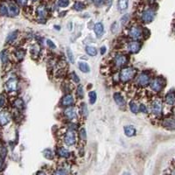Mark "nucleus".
I'll list each match as a JSON object with an SVG mask.
<instances>
[{
  "label": "nucleus",
  "mask_w": 175,
  "mask_h": 175,
  "mask_svg": "<svg viewBox=\"0 0 175 175\" xmlns=\"http://www.w3.org/2000/svg\"><path fill=\"white\" fill-rule=\"evenodd\" d=\"M142 47V43L137 41V40H133L131 42H129L127 44V50L130 53H137L138 51H140Z\"/></svg>",
  "instance_id": "8"
},
{
  "label": "nucleus",
  "mask_w": 175,
  "mask_h": 175,
  "mask_svg": "<svg viewBox=\"0 0 175 175\" xmlns=\"http://www.w3.org/2000/svg\"><path fill=\"white\" fill-rule=\"evenodd\" d=\"M164 125L167 128H171V129H175V120L174 119H168L165 120L164 123Z\"/></svg>",
  "instance_id": "27"
},
{
  "label": "nucleus",
  "mask_w": 175,
  "mask_h": 175,
  "mask_svg": "<svg viewBox=\"0 0 175 175\" xmlns=\"http://www.w3.org/2000/svg\"><path fill=\"white\" fill-rule=\"evenodd\" d=\"M25 54H26V52L22 50V49H19V50H17V51L15 52L16 58H18V60H22L23 58L25 57Z\"/></svg>",
  "instance_id": "34"
},
{
  "label": "nucleus",
  "mask_w": 175,
  "mask_h": 175,
  "mask_svg": "<svg viewBox=\"0 0 175 175\" xmlns=\"http://www.w3.org/2000/svg\"><path fill=\"white\" fill-rule=\"evenodd\" d=\"M86 53L90 56H96L97 54V50L96 47L93 46H86Z\"/></svg>",
  "instance_id": "25"
},
{
  "label": "nucleus",
  "mask_w": 175,
  "mask_h": 175,
  "mask_svg": "<svg viewBox=\"0 0 175 175\" xmlns=\"http://www.w3.org/2000/svg\"><path fill=\"white\" fill-rule=\"evenodd\" d=\"M57 155L63 158H68L70 156V152L65 147H59L57 149Z\"/></svg>",
  "instance_id": "15"
},
{
  "label": "nucleus",
  "mask_w": 175,
  "mask_h": 175,
  "mask_svg": "<svg viewBox=\"0 0 175 175\" xmlns=\"http://www.w3.org/2000/svg\"><path fill=\"white\" fill-rule=\"evenodd\" d=\"M37 175H46V173L45 172H42V171H40V172H39V173H37Z\"/></svg>",
  "instance_id": "48"
},
{
  "label": "nucleus",
  "mask_w": 175,
  "mask_h": 175,
  "mask_svg": "<svg viewBox=\"0 0 175 175\" xmlns=\"http://www.w3.org/2000/svg\"><path fill=\"white\" fill-rule=\"evenodd\" d=\"M137 82V84L139 85L140 87H146V86H148L152 82L150 74L146 73V72L141 73L138 75Z\"/></svg>",
  "instance_id": "4"
},
{
  "label": "nucleus",
  "mask_w": 175,
  "mask_h": 175,
  "mask_svg": "<svg viewBox=\"0 0 175 175\" xmlns=\"http://www.w3.org/2000/svg\"><path fill=\"white\" fill-rule=\"evenodd\" d=\"M165 85V81L162 77H156L151 82L150 87L154 92H160L164 89Z\"/></svg>",
  "instance_id": "2"
},
{
  "label": "nucleus",
  "mask_w": 175,
  "mask_h": 175,
  "mask_svg": "<svg viewBox=\"0 0 175 175\" xmlns=\"http://www.w3.org/2000/svg\"><path fill=\"white\" fill-rule=\"evenodd\" d=\"M67 54H68V60L70 61V62L74 63V57L73 53L70 50V48H67Z\"/></svg>",
  "instance_id": "37"
},
{
  "label": "nucleus",
  "mask_w": 175,
  "mask_h": 175,
  "mask_svg": "<svg viewBox=\"0 0 175 175\" xmlns=\"http://www.w3.org/2000/svg\"><path fill=\"white\" fill-rule=\"evenodd\" d=\"M174 120H175V117H174Z\"/></svg>",
  "instance_id": "54"
},
{
  "label": "nucleus",
  "mask_w": 175,
  "mask_h": 175,
  "mask_svg": "<svg viewBox=\"0 0 175 175\" xmlns=\"http://www.w3.org/2000/svg\"><path fill=\"white\" fill-rule=\"evenodd\" d=\"M10 114L6 111H2L0 112V125H6L10 122Z\"/></svg>",
  "instance_id": "14"
},
{
  "label": "nucleus",
  "mask_w": 175,
  "mask_h": 175,
  "mask_svg": "<svg viewBox=\"0 0 175 175\" xmlns=\"http://www.w3.org/2000/svg\"><path fill=\"white\" fill-rule=\"evenodd\" d=\"M5 102H6V99H5V96H0V108H2L5 104Z\"/></svg>",
  "instance_id": "44"
},
{
  "label": "nucleus",
  "mask_w": 175,
  "mask_h": 175,
  "mask_svg": "<svg viewBox=\"0 0 175 175\" xmlns=\"http://www.w3.org/2000/svg\"><path fill=\"white\" fill-rule=\"evenodd\" d=\"M165 101L167 104L169 105H173L175 103V92L173 91H169L166 96L165 97Z\"/></svg>",
  "instance_id": "17"
},
{
  "label": "nucleus",
  "mask_w": 175,
  "mask_h": 175,
  "mask_svg": "<svg viewBox=\"0 0 175 175\" xmlns=\"http://www.w3.org/2000/svg\"><path fill=\"white\" fill-rule=\"evenodd\" d=\"M105 50H106V47H105V46H102V48H101V51H102V54H103L105 53Z\"/></svg>",
  "instance_id": "49"
},
{
  "label": "nucleus",
  "mask_w": 175,
  "mask_h": 175,
  "mask_svg": "<svg viewBox=\"0 0 175 175\" xmlns=\"http://www.w3.org/2000/svg\"><path fill=\"white\" fill-rule=\"evenodd\" d=\"M70 4V0H58L57 2V5L58 6L62 7V8H66L68 7Z\"/></svg>",
  "instance_id": "30"
},
{
  "label": "nucleus",
  "mask_w": 175,
  "mask_h": 175,
  "mask_svg": "<svg viewBox=\"0 0 175 175\" xmlns=\"http://www.w3.org/2000/svg\"><path fill=\"white\" fill-rule=\"evenodd\" d=\"M36 13H37L38 17L40 18H44L47 15V9H46V7L44 5H41V6H40L37 8Z\"/></svg>",
  "instance_id": "16"
},
{
  "label": "nucleus",
  "mask_w": 175,
  "mask_h": 175,
  "mask_svg": "<svg viewBox=\"0 0 175 175\" xmlns=\"http://www.w3.org/2000/svg\"><path fill=\"white\" fill-rule=\"evenodd\" d=\"M129 6V0H118L117 8L120 11H124L127 10Z\"/></svg>",
  "instance_id": "21"
},
{
  "label": "nucleus",
  "mask_w": 175,
  "mask_h": 175,
  "mask_svg": "<svg viewBox=\"0 0 175 175\" xmlns=\"http://www.w3.org/2000/svg\"><path fill=\"white\" fill-rule=\"evenodd\" d=\"M124 133L127 137H133L136 135V129L132 125H126L124 127Z\"/></svg>",
  "instance_id": "20"
},
{
  "label": "nucleus",
  "mask_w": 175,
  "mask_h": 175,
  "mask_svg": "<svg viewBox=\"0 0 175 175\" xmlns=\"http://www.w3.org/2000/svg\"><path fill=\"white\" fill-rule=\"evenodd\" d=\"M154 18H155V11L152 9H147V10L142 12L141 20L144 23L149 24V23L153 21Z\"/></svg>",
  "instance_id": "5"
},
{
  "label": "nucleus",
  "mask_w": 175,
  "mask_h": 175,
  "mask_svg": "<svg viewBox=\"0 0 175 175\" xmlns=\"http://www.w3.org/2000/svg\"><path fill=\"white\" fill-rule=\"evenodd\" d=\"M128 60H129V58L126 55L119 54H117L114 58V63L117 68H122L128 63Z\"/></svg>",
  "instance_id": "6"
},
{
  "label": "nucleus",
  "mask_w": 175,
  "mask_h": 175,
  "mask_svg": "<svg viewBox=\"0 0 175 175\" xmlns=\"http://www.w3.org/2000/svg\"><path fill=\"white\" fill-rule=\"evenodd\" d=\"M123 175H131L130 173H128V172H124V173H123Z\"/></svg>",
  "instance_id": "50"
},
{
  "label": "nucleus",
  "mask_w": 175,
  "mask_h": 175,
  "mask_svg": "<svg viewBox=\"0 0 175 175\" xmlns=\"http://www.w3.org/2000/svg\"><path fill=\"white\" fill-rule=\"evenodd\" d=\"M43 154H44L45 158H47V159H53V158H54L53 152H52L50 149H46V150H44Z\"/></svg>",
  "instance_id": "32"
},
{
  "label": "nucleus",
  "mask_w": 175,
  "mask_h": 175,
  "mask_svg": "<svg viewBox=\"0 0 175 175\" xmlns=\"http://www.w3.org/2000/svg\"><path fill=\"white\" fill-rule=\"evenodd\" d=\"M14 106L17 108V109H24V102H23V100H21V99H17V100H15V102H14Z\"/></svg>",
  "instance_id": "33"
},
{
  "label": "nucleus",
  "mask_w": 175,
  "mask_h": 175,
  "mask_svg": "<svg viewBox=\"0 0 175 175\" xmlns=\"http://www.w3.org/2000/svg\"><path fill=\"white\" fill-rule=\"evenodd\" d=\"M62 105L65 106V107H69V106H72L74 102V96L71 94H68L62 98Z\"/></svg>",
  "instance_id": "11"
},
{
  "label": "nucleus",
  "mask_w": 175,
  "mask_h": 175,
  "mask_svg": "<svg viewBox=\"0 0 175 175\" xmlns=\"http://www.w3.org/2000/svg\"><path fill=\"white\" fill-rule=\"evenodd\" d=\"M78 67H79L80 70L83 73H89L90 72V68H89V64H87L86 62H79Z\"/></svg>",
  "instance_id": "22"
},
{
  "label": "nucleus",
  "mask_w": 175,
  "mask_h": 175,
  "mask_svg": "<svg viewBox=\"0 0 175 175\" xmlns=\"http://www.w3.org/2000/svg\"><path fill=\"white\" fill-rule=\"evenodd\" d=\"M3 165H4V160H3V158H0V170L2 169Z\"/></svg>",
  "instance_id": "47"
},
{
  "label": "nucleus",
  "mask_w": 175,
  "mask_h": 175,
  "mask_svg": "<svg viewBox=\"0 0 175 175\" xmlns=\"http://www.w3.org/2000/svg\"><path fill=\"white\" fill-rule=\"evenodd\" d=\"M32 1H37V0H32Z\"/></svg>",
  "instance_id": "52"
},
{
  "label": "nucleus",
  "mask_w": 175,
  "mask_h": 175,
  "mask_svg": "<svg viewBox=\"0 0 175 175\" xmlns=\"http://www.w3.org/2000/svg\"><path fill=\"white\" fill-rule=\"evenodd\" d=\"M46 43H47V45H48V46L50 47V48H52V49H55L56 48V46L54 45V43L52 41V40H46Z\"/></svg>",
  "instance_id": "43"
},
{
  "label": "nucleus",
  "mask_w": 175,
  "mask_h": 175,
  "mask_svg": "<svg viewBox=\"0 0 175 175\" xmlns=\"http://www.w3.org/2000/svg\"><path fill=\"white\" fill-rule=\"evenodd\" d=\"M162 101L160 99H155L151 103V111L154 116H160L162 114Z\"/></svg>",
  "instance_id": "3"
},
{
  "label": "nucleus",
  "mask_w": 175,
  "mask_h": 175,
  "mask_svg": "<svg viewBox=\"0 0 175 175\" xmlns=\"http://www.w3.org/2000/svg\"><path fill=\"white\" fill-rule=\"evenodd\" d=\"M89 102L91 104H94L96 101V98H97V96H96V93L95 91H91L89 94Z\"/></svg>",
  "instance_id": "31"
},
{
  "label": "nucleus",
  "mask_w": 175,
  "mask_h": 175,
  "mask_svg": "<svg viewBox=\"0 0 175 175\" xmlns=\"http://www.w3.org/2000/svg\"><path fill=\"white\" fill-rule=\"evenodd\" d=\"M77 96L79 97V98H82L83 96H84V90H83V88H82V85H79L78 87H77Z\"/></svg>",
  "instance_id": "35"
},
{
  "label": "nucleus",
  "mask_w": 175,
  "mask_h": 175,
  "mask_svg": "<svg viewBox=\"0 0 175 175\" xmlns=\"http://www.w3.org/2000/svg\"><path fill=\"white\" fill-rule=\"evenodd\" d=\"M79 134L80 137L82 139V140H85L86 137H87V133H86V130L84 128H81V130H79Z\"/></svg>",
  "instance_id": "38"
},
{
  "label": "nucleus",
  "mask_w": 175,
  "mask_h": 175,
  "mask_svg": "<svg viewBox=\"0 0 175 175\" xmlns=\"http://www.w3.org/2000/svg\"><path fill=\"white\" fill-rule=\"evenodd\" d=\"M64 113H65V116L67 117V118L69 119V120H73L76 117V111H75L74 108L69 107L66 109Z\"/></svg>",
  "instance_id": "18"
},
{
  "label": "nucleus",
  "mask_w": 175,
  "mask_h": 175,
  "mask_svg": "<svg viewBox=\"0 0 175 175\" xmlns=\"http://www.w3.org/2000/svg\"><path fill=\"white\" fill-rule=\"evenodd\" d=\"M81 112L82 114L83 115V116H87L88 115V108H87V105H86V103H82V105H81Z\"/></svg>",
  "instance_id": "36"
},
{
  "label": "nucleus",
  "mask_w": 175,
  "mask_h": 175,
  "mask_svg": "<svg viewBox=\"0 0 175 175\" xmlns=\"http://www.w3.org/2000/svg\"><path fill=\"white\" fill-rule=\"evenodd\" d=\"M113 98L114 100H115V102H116V103H117L118 106H120V107H124V106H125V100H124V96H122L121 93L116 92V93L114 94Z\"/></svg>",
  "instance_id": "13"
},
{
  "label": "nucleus",
  "mask_w": 175,
  "mask_h": 175,
  "mask_svg": "<svg viewBox=\"0 0 175 175\" xmlns=\"http://www.w3.org/2000/svg\"><path fill=\"white\" fill-rule=\"evenodd\" d=\"M139 111H140V112H142V113H144V114H147V112H148L147 107L145 106V104L141 103V104L139 105Z\"/></svg>",
  "instance_id": "41"
},
{
  "label": "nucleus",
  "mask_w": 175,
  "mask_h": 175,
  "mask_svg": "<svg viewBox=\"0 0 175 175\" xmlns=\"http://www.w3.org/2000/svg\"><path fill=\"white\" fill-rule=\"evenodd\" d=\"M136 74H137V69L131 67H126L120 71L119 78L123 82H128L135 77Z\"/></svg>",
  "instance_id": "1"
},
{
  "label": "nucleus",
  "mask_w": 175,
  "mask_h": 175,
  "mask_svg": "<svg viewBox=\"0 0 175 175\" xmlns=\"http://www.w3.org/2000/svg\"><path fill=\"white\" fill-rule=\"evenodd\" d=\"M0 59L3 63H6L9 61V55H8V53L6 50H3L0 53Z\"/></svg>",
  "instance_id": "26"
},
{
  "label": "nucleus",
  "mask_w": 175,
  "mask_h": 175,
  "mask_svg": "<svg viewBox=\"0 0 175 175\" xmlns=\"http://www.w3.org/2000/svg\"><path fill=\"white\" fill-rule=\"evenodd\" d=\"M0 14H1L2 16L9 15V13H8V6H6V5H4V4L0 5Z\"/></svg>",
  "instance_id": "29"
},
{
  "label": "nucleus",
  "mask_w": 175,
  "mask_h": 175,
  "mask_svg": "<svg viewBox=\"0 0 175 175\" xmlns=\"http://www.w3.org/2000/svg\"><path fill=\"white\" fill-rule=\"evenodd\" d=\"M151 1H153V0H151Z\"/></svg>",
  "instance_id": "53"
},
{
  "label": "nucleus",
  "mask_w": 175,
  "mask_h": 175,
  "mask_svg": "<svg viewBox=\"0 0 175 175\" xmlns=\"http://www.w3.org/2000/svg\"><path fill=\"white\" fill-rule=\"evenodd\" d=\"M76 142V136L73 130H68L65 135V143L68 146L74 145Z\"/></svg>",
  "instance_id": "9"
},
{
  "label": "nucleus",
  "mask_w": 175,
  "mask_h": 175,
  "mask_svg": "<svg viewBox=\"0 0 175 175\" xmlns=\"http://www.w3.org/2000/svg\"><path fill=\"white\" fill-rule=\"evenodd\" d=\"M17 37H18V31L11 32V34L7 36L6 42H7V43H12V42H14V40L17 39Z\"/></svg>",
  "instance_id": "24"
},
{
  "label": "nucleus",
  "mask_w": 175,
  "mask_h": 175,
  "mask_svg": "<svg viewBox=\"0 0 175 175\" xmlns=\"http://www.w3.org/2000/svg\"><path fill=\"white\" fill-rule=\"evenodd\" d=\"M74 9L77 11H82L85 9V5L82 2H76L74 6Z\"/></svg>",
  "instance_id": "28"
},
{
  "label": "nucleus",
  "mask_w": 175,
  "mask_h": 175,
  "mask_svg": "<svg viewBox=\"0 0 175 175\" xmlns=\"http://www.w3.org/2000/svg\"><path fill=\"white\" fill-rule=\"evenodd\" d=\"M94 2H95L96 6H102V5H103V3H104V0H94Z\"/></svg>",
  "instance_id": "45"
},
{
  "label": "nucleus",
  "mask_w": 175,
  "mask_h": 175,
  "mask_svg": "<svg viewBox=\"0 0 175 175\" xmlns=\"http://www.w3.org/2000/svg\"><path fill=\"white\" fill-rule=\"evenodd\" d=\"M130 109L132 113L137 114L139 112V105L134 101L130 102Z\"/></svg>",
  "instance_id": "23"
},
{
  "label": "nucleus",
  "mask_w": 175,
  "mask_h": 175,
  "mask_svg": "<svg viewBox=\"0 0 175 175\" xmlns=\"http://www.w3.org/2000/svg\"><path fill=\"white\" fill-rule=\"evenodd\" d=\"M54 175H67V172L64 169H57L54 173Z\"/></svg>",
  "instance_id": "40"
},
{
  "label": "nucleus",
  "mask_w": 175,
  "mask_h": 175,
  "mask_svg": "<svg viewBox=\"0 0 175 175\" xmlns=\"http://www.w3.org/2000/svg\"><path fill=\"white\" fill-rule=\"evenodd\" d=\"M173 175H175V171H174V172H173Z\"/></svg>",
  "instance_id": "51"
},
{
  "label": "nucleus",
  "mask_w": 175,
  "mask_h": 175,
  "mask_svg": "<svg viewBox=\"0 0 175 175\" xmlns=\"http://www.w3.org/2000/svg\"><path fill=\"white\" fill-rule=\"evenodd\" d=\"M71 77H72V80H73L75 83H79L80 82L79 76L76 74V73H75L74 71H73V72H72V74H71Z\"/></svg>",
  "instance_id": "39"
},
{
  "label": "nucleus",
  "mask_w": 175,
  "mask_h": 175,
  "mask_svg": "<svg viewBox=\"0 0 175 175\" xmlns=\"http://www.w3.org/2000/svg\"><path fill=\"white\" fill-rule=\"evenodd\" d=\"M8 13L9 15L11 17H14V16H17L18 14L19 13V8L17 6L16 3L14 2H11L9 5H8Z\"/></svg>",
  "instance_id": "10"
},
{
  "label": "nucleus",
  "mask_w": 175,
  "mask_h": 175,
  "mask_svg": "<svg viewBox=\"0 0 175 175\" xmlns=\"http://www.w3.org/2000/svg\"><path fill=\"white\" fill-rule=\"evenodd\" d=\"M129 35L131 39H133L134 40H139L140 38H142V29L139 26H132L129 31Z\"/></svg>",
  "instance_id": "7"
},
{
  "label": "nucleus",
  "mask_w": 175,
  "mask_h": 175,
  "mask_svg": "<svg viewBox=\"0 0 175 175\" xmlns=\"http://www.w3.org/2000/svg\"><path fill=\"white\" fill-rule=\"evenodd\" d=\"M94 32L95 34H96L97 37H101L102 34H103V32H104V28H103V25L102 23L98 22L96 23L94 26Z\"/></svg>",
  "instance_id": "19"
},
{
  "label": "nucleus",
  "mask_w": 175,
  "mask_h": 175,
  "mask_svg": "<svg viewBox=\"0 0 175 175\" xmlns=\"http://www.w3.org/2000/svg\"><path fill=\"white\" fill-rule=\"evenodd\" d=\"M17 85H18L17 80L14 79V78H11V79L9 80V81L7 82V83H6V90L8 91V92L15 91L16 90V89H17Z\"/></svg>",
  "instance_id": "12"
},
{
  "label": "nucleus",
  "mask_w": 175,
  "mask_h": 175,
  "mask_svg": "<svg viewBox=\"0 0 175 175\" xmlns=\"http://www.w3.org/2000/svg\"><path fill=\"white\" fill-rule=\"evenodd\" d=\"M128 20H129V15L128 14H126V15H124V16L121 18V23L123 25H125L126 23L128 22Z\"/></svg>",
  "instance_id": "42"
},
{
  "label": "nucleus",
  "mask_w": 175,
  "mask_h": 175,
  "mask_svg": "<svg viewBox=\"0 0 175 175\" xmlns=\"http://www.w3.org/2000/svg\"><path fill=\"white\" fill-rule=\"evenodd\" d=\"M18 2L19 3V5H21V6H25V5L26 4L27 0H18Z\"/></svg>",
  "instance_id": "46"
}]
</instances>
